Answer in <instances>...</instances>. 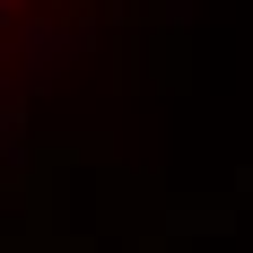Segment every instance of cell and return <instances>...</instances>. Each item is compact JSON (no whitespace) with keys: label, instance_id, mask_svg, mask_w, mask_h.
<instances>
[{"label":"cell","instance_id":"6da1fadb","mask_svg":"<svg viewBox=\"0 0 253 253\" xmlns=\"http://www.w3.org/2000/svg\"><path fill=\"white\" fill-rule=\"evenodd\" d=\"M70 52H79V35H61V26H35V35H26V70H35V79H52Z\"/></svg>","mask_w":253,"mask_h":253},{"label":"cell","instance_id":"7a4b0ae2","mask_svg":"<svg viewBox=\"0 0 253 253\" xmlns=\"http://www.w3.org/2000/svg\"><path fill=\"white\" fill-rule=\"evenodd\" d=\"M9 18H18V0H0V26H9Z\"/></svg>","mask_w":253,"mask_h":253}]
</instances>
